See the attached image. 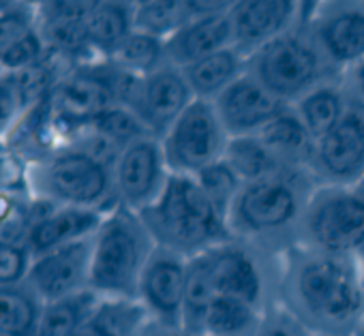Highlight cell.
Here are the masks:
<instances>
[{"label": "cell", "mask_w": 364, "mask_h": 336, "mask_svg": "<svg viewBox=\"0 0 364 336\" xmlns=\"http://www.w3.org/2000/svg\"><path fill=\"white\" fill-rule=\"evenodd\" d=\"M277 264L279 302L313 334L353 336L364 321V287L358 257L294 244L277 257Z\"/></svg>", "instance_id": "1"}, {"label": "cell", "mask_w": 364, "mask_h": 336, "mask_svg": "<svg viewBox=\"0 0 364 336\" xmlns=\"http://www.w3.org/2000/svg\"><path fill=\"white\" fill-rule=\"evenodd\" d=\"M315 187L313 174L300 167H283L272 176L245 183L228 215L232 238L279 257L298 244L302 215Z\"/></svg>", "instance_id": "2"}, {"label": "cell", "mask_w": 364, "mask_h": 336, "mask_svg": "<svg viewBox=\"0 0 364 336\" xmlns=\"http://www.w3.org/2000/svg\"><path fill=\"white\" fill-rule=\"evenodd\" d=\"M139 215L156 246L185 257L206 253L232 238L228 217L208 200L196 176L171 174L163 193Z\"/></svg>", "instance_id": "3"}, {"label": "cell", "mask_w": 364, "mask_h": 336, "mask_svg": "<svg viewBox=\"0 0 364 336\" xmlns=\"http://www.w3.org/2000/svg\"><path fill=\"white\" fill-rule=\"evenodd\" d=\"M154 249L141 215L118 204L92 234L90 289L101 298L137 300L139 278Z\"/></svg>", "instance_id": "4"}, {"label": "cell", "mask_w": 364, "mask_h": 336, "mask_svg": "<svg viewBox=\"0 0 364 336\" xmlns=\"http://www.w3.org/2000/svg\"><path fill=\"white\" fill-rule=\"evenodd\" d=\"M112 161L82 146L56 150L31 163V193L56 206L109 212L118 206Z\"/></svg>", "instance_id": "5"}, {"label": "cell", "mask_w": 364, "mask_h": 336, "mask_svg": "<svg viewBox=\"0 0 364 336\" xmlns=\"http://www.w3.org/2000/svg\"><path fill=\"white\" fill-rule=\"evenodd\" d=\"M247 71L287 105H294L317 84L341 77L304 26H296L255 50Z\"/></svg>", "instance_id": "6"}, {"label": "cell", "mask_w": 364, "mask_h": 336, "mask_svg": "<svg viewBox=\"0 0 364 336\" xmlns=\"http://www.w3.org/2000/svg\"><path fill=\"white\" fill-rule=\"evenodd\" d=\"M298 244L358 257L364 251V183L317 185L302 215Z\"/></svg>", "instance_id": "7"}, {"label": "cell", "mask_w": 364, "mask_h": 336, "mask_svg": "<svg viewBox=\"0 0 364 336\" xmlns=\"http://www.w3.org/2000/svg\"><path fill=\"white\" fill-rule=\"evenodd\" d=\"M228 141L230 133L215 103L206 99H196L161 137L169 172L180 176H198L208 165L221 161Z\"/></svg>", "instance_id": "8"}, {"label": "cell", "mask_w": 364, "mask_h": 336, "mask_svg": "<svg viewBox=\"0 0 364 336\" xmlns=\"http://www.w3.org/2000/svg\"><path fill=\"white\" fill-rule=\"evenodd\" d=\"M204 255L217 296H234L259 308H268L277 300V257L238 238H230Z\"/></svg>", "instance_id": "9"}, {"label": "cell", "mask_w": 364, "mask_h": 336, "mask_svg": "<svg viewBox=\"0 0 364 336\" xmlns=\"http://www.w3.org/2000/svg\"><path fill=\"white\" fill-rule=\"evenodd\" d=\"M193 101L196 94L185 71L173 65H163L148 75H131L120 105L129 107L144 129L161 139Z\"/></svg>", "instance_id": "10"}, {"label": "cell", "mask_w": 364, "mask_h": 336, "mask_svg": "<svg viewBox=\"0 0 364 336\" xmlns=\"http://www.w3.org/2000/svg\"><path fill=\"white\" fill-rule=\"evenodd\" d=\"M311 174L317 185L364 183V105L349 99L341 122L315 141Z\"/></svg>", "instance_id": "11"}, {"label": "cell", "mask_w": 364, "mask_h": 336, "mask_svg": "<svg viewBox=\"0 0 364 336\" xmlns=\"http://www.w3.org/2000/svg\"><path fill=\"white\" fill-rule=\"evenodd\" d=\"M112 172L118 204L135 212L146 210L163 193L171 176L161 139L152 135L127 143L118 152Z\"/></svg>", "instance_id": "12"}, {"label": "cell", "mask_w": 364, "mask_h": 336, "mask_svg": "<svg viewBox=\"0 0 364 336\" xmlns=\"http://www.w3.org/2000/svg\"><path fill=\"white\" fill-rule=\"evenodd\" d=\"M189 257L156 246L139 278L137 302L148 313L150 321L182 327L185 321ZM185 330V327H182Z\"/></svg>", "instance_id": "13"}, {"label": "cell", "mask_w": 364, "mask_h": 336, "mask_svg": "<svg viewBox=\"0 0 364 336\" xmlns=\"http://www.w3.org/2000/svg\"><path fill=\"white\" fill-rule=\"evenodd\" d=\"M328 65L343 75L364 58V3L362 0H326L309 26Z\"/></svg>", "instance_id": "14"}, {"label": "cell", "mask_w": 364, "mask_h": 336, "mask_svg": "<svg viewBox=\"0 0 364 336\" xmlns=\"http://www.w3.org/2000/svg\"><path fill=\"white\" fill-rule=\"evenodd\" d=\"M92 236L33 257L26 287L41 300H58L90 289Z\"/></svg>", "instance_id": "15"}, {"label": "cell", "mask_w": 364, "mask_h": 336, "mask_svg": "<svg viewBox=\"0 0 364 336\" xmlns=\"http://www.w3.org/2000/svg\"><path fill=\"white\" fill-rule=\"evenodd\" d=\"M213 103L230 137L257 135L287 107V103L268 92L249 71L225 88Z\"/></svg>", "instance_id": "16"}, {"label": "cell", "mask_w": 364, "mask_h": 336, "mask_svg": "<svg viewBox=\"0 0 364 336\" xmlns=\"http://www.w3.org/2000/svg\"><path fill=\"white\" fill-rule=\"evenodd\" d=\"M300 0H238L230 13L234 45L251 56L255 50L298 26Z\"/></svg>", "instance_id": "17"}, {"label": "cell", "mask_w": 364, "mask_h": 336, "mask_svg": "<svg viewBox=\"0 0 364 336\" xmlns=\"http://www.w3.org/2000/svg\"><path fill=\"white\" fill-rule=\"evenodd\" d=\"M103 221V212L56 206L43 200L33 204V221L26 234V249L33 257L48 253L52 249L90 238Z\"/></svg>", "instance_id": "18"}, {"label": "cell", "mask_w": 364, "mask_h": 336, "mask_svg": "<svg viewBox=\"0 0 364 336\" xmlns=\"http://www.w3.org/2000/svg\"><path fill=\"white\" fill-rule=\"evenodd\" d=\"M101 3L103 0H48L37 11V26L48 48L77 56L88 54L86 28Z\"/></svg>", "instance_id": "19"}, {"label": "cell", "mask_w": 364, "mask_h": 336, "mask_svg": "<svg viewBox=\"0 0 364 336\" xmlns=\"http://www.w3.org/2000/svg\"><path fill=\"white\" fill-rule=\"evenodd\" d=\"M230 45H234L230 16L193 18L182 28H178L169 39H165V58L167 65L187 69L198 60Z\"/></svg>", "instance_id": "20"}, {"label": "cell", "mask_w": 364, "mask_h": 336, "mask_svg": "<svg viewBox=\"0 0 364 336\" xmlns=\"http://www.w3.org/2000/svg\"><path fill=\"white\" fill-rule=\"evenodd\" d=\"M257 135L264 139V143L272 150L283 167H300V170L311 172L317 139L304 126L294 105H287Z\"/></svg>", "instance_id": "21"}, {"label": "cell", "mask_w": 364, "mask_h": 336, "mask_svg": "<svg viewBox=\"0 0 364 336\" xmlns=\"http://www.w3.org/2000/svg\"><path fill=\"white\" fill-rule=\"evenodd\" d=\"M133 31L135 5L131 0H103L86 28L88 54L99 60H109Z\"/></svg>", "instance_id": "22"}, {"label": "cell", "mask_w": 364, "mask_h": 336, "mask_svg": "<svg viewBox=\"0 0 364 336\" xmlns=\"http://www.w3.org/2000/svg\"><path fill=\"white\" fill-rule=\"evenodd\" d=\"M247 69H249V56L240 52L236 45H230L182 71L187 75V82L196 99L215 101L225 88H230L236 80H240L247 73Z\"/></svg>", "instance_id": "23"}, {"label": "cell", "mask_w": 364, "mask_h": 336, "mask_svg": "<svg viewBox=\"0 0 364 336\" xmlns=\"http://www.w3.org/2000/svg\"><path fill=\"white\" fill-rule=\"evenodd\" d=\"M349 107V97L341 77L328 80L311 88L304 97L294 103V109L302 118L304 126L311 131L315 139L323 137L330 129H334Z\"/></svg>", "instance_id": "24"}, {"label": "cell", "mask_w": 364, "mask_h": 336, "mask_svg": "<svg viewBox=\"0 0 364 336\" xmlns=\"http://www.w3.org/2000/svg\"><path fill=\"white\" fill-rule=\"evenodd\" d=\"M148 323L150 317L137 300L101 298L73 336H139Z\"/></svg>", "instance_id": "25"}, {"label": "cell", "mask_w": 364, "mask_h": 336, "mask_svg": "<svg viewBox=\"0 0 364 336\" xmlns=\"http://www.w3.org/2000/svg\"><path fill=\"white\" fill-rule=\"evenodd\" d=\"M266 308L234 296H215L200 336H255Z\"/></svg>", "instance_id": "26"}, {"label": "cell", "mask_w": 364, "mask_h": 336, "mask_svg": "<svg viewBox=\"0 0 364 336\" xmlns=\"http://www.w3.org/2000/svg\"><path fill=\"white\" fill-rule=\"evenodd\" d=\"M99 302L101 296H97L92 289L43 302L35 336H73L95 313Z\"/></svg>", "instance_id": "27"}, {"label": "cell", "mask_w": 364, "mask_h": 336, "mask_svg": "<svg viewBox=\"0 0 364 336\" xmlns=\"http://www.w3.org/2000/svg\"><path fill=\"white\" fill-rule=\"evenodd\" d=\"M223 158L232 165V170L242 178V183H253L283 170L279 158L259 135L230 137Z\"/></svg>", "instance_id": "28"}, {"label": "cell", "mask_w": 364, "mask_h": 336, "mask_svg": "<svg viewBox=\"0 0 364 336\" xmlns=\"http://www.w3.org/2000/svg\"><path fill=\"white\" fill-rule=\"evenodd\" d=\"M43 302L26 287H0V336H35Z\"/></svg>", "instance_id": "29"}, {"label": "cell", "mask_w": 364, "mask_h": 336, "mask_svg": "<svg viewBox=\"0 0 364 336\" xmlns=\"http://www.w3.org/2000/svg\"><path fill=\"white\" fill-rule=\"evenodd\" d=\"M109 60L131 75H137V77L148 75L161 69L163 65H167L165 39L152 37L141 31H133Z\"/></svg>", "instance_id": "30"}, {"label": "cell", "mask_w": 364, "mask_h": 336, "mask_svg": "<svg viewBox=\"0 0 364 336\" xmlns=\"http://www.w3.org/2000/svg\"><path fill=\"white\" fill-rule=\"evenodd\" d=\"M191 20L185 0H150L135 7V31L159 39H169Z\"/></svg>", "instance_id": "31"}, {"label": "cell", "mask_w": 364, "mask_h": 336, "mask_svg": "<svg viewBox=\"0 0 364 336\" xmlns=\"http://www.w3.org/2000/svg\"><path fill=\"white\" fill-rule=\"evenodd\" d=\"M196 180L200 183V187H202V191L208 195V200H210L225 217L230 215V210H232V206H234L238 193H240L242 187H245L242 178L232 170V165H230L225 158H221V161L208 165L206 170H202V172L196 176Z\"/></svg>", "instance_id": "32"}, {"label": "cell", "mask_w": 364, "mask_h": 336, "mask_svg": "<svg viewBox=\"0 0 364 336\" xmlns=\"http://www.w3.org/2000/svg\"><path fill=\"white\" fill-rule=\"evenodd\" d=\"M37 28V11L24 5L0 9V65Z\"/></svg>", "instance_id": "33"}, {"label": "cell", "mask_w": 364, "mask_h": 336, "mask_svg": "<svg viewBox=\"0 0 364 336\" xmlns=\"http://www.w3.org/2000/svg\"><path fill=\"white\" fill-rule=\"evenodd\" d=\"M33 255L22 242H0V287L24 285Z\"/></svg>", "instance_id": "34"}, {"label": "cell", "mask_w": 364, "mask_h": 336, "mask_svg": "<svg viewBox=\"0 0 364 336\" xmlns=\"http://www.w3.org/2000/svg\"><path fill=\"white\" fill-rule=\"evenodd\" d=\"M255 336H313V332L279 300H274L262 317Z\"/></svg>", "instance_id": "35"}, {"label": "cell", "mask_w": 364, "mask_h": 336, "mask_svg": "<svg viewBox=\"0 0 364 336\" xmlns=\"http://www.w3.org/2000/svg\"><path fill=\"white\" fill-rule=\"evenodd\" d=\"M24 107V90L14 80H0V133H5Z\"/></svg>", "instance_id": "36"}, {"label": "cell", "mask_w": 364, "mask_h": 336, "mask_svg": "<svg viewBox=\"0 0 364 336\" xmlns=\"http://www.w3.org/2000/svg\"><path fill=\"white\" fill-rule=\"evenodd\" d=\"M238 0H185L191 20L208 16H230Z\"/></svg>", "instance_id": "37"}, {"label": "cell", "mask_w": 364, "mask_h": 336, "mask_svg": "<svg viewBox=\"0 0 364 336\" xmlns=\"http://www.w3.org/2000/svg\"><path fill=\"white\" fill-rule=\"evenodd\" d=\"M341 82L345 86V92L351 101L364 105V58H360L358 63H353L343 75Z\"/></svg>", "instance_id": "38"}, {"label": "cell", "mask_w": 364, "mask_h": 336, "mask_svg": "<svg viewBox=\"0 0 364 336\" xmlns=\"http://www.w3.org/2000/svg\"><path fill=\"white\" fill-rule=\"evenodd\" d=\"M326 0H300V18H298V26H309L313 22V18L317 16V11L323 7Z\"/></svg>", "instance_id": "39"}, {"label": "cell", "mask_w": 364, "mask_h": 336, "mask_svg": "<svg viewBox=\"0 0 364 336\" xmlns=\"http://www.w3.org/2000/svg\"><path fill=\"white\" fill-rule=\"evenodd\" d=\"M139 336H189V334L182 327H169V325H161V323L150 321Z\"/></svg>", "instance_id": "40"}, {"label": "cell", "mask_w": 364, "mask_h": 336, "mask_svg": "<svg viewBox=\"0 0 364 336\" xmlns=\"http://www.w3.org/2000/svg\"><path fill=\"white\" fill-rule=\"evenodd\" d=\"M46 3H48V0H18V5H24V7H28L33 11H39Z\"/></svg>", "instance_id": "41"}, {"label": "cell", "mask_w": 364, "mask_h": 336, "mask_svg": "<svg viewBox=\"0 0 364 336\" xmlns=\"http://www.w3.org/2000/svg\"><path fill=\"white\" fill-rule=\"evenodd\" d=\"M358 268H360V278H362V287H364V251L358 255Z\"/></svg>", "instance_id": "42"}, {"label": "cell", "mask_w": 364, "mask_h": 336, "mask_svg": "<svg viewBox=\"0 0 364 336\" xmlns=\"http://www.w3.org/2000/svg\"><path fill=\"white\" fill-rule=\"evenodd\" d=\"M353 336H364V321H362V323L358 325V330L353 332Z\"/></svg>", "instance_id": "43"}, {"label": "cell", "mask_w": 364, "mask_h": 336, "mask_svg": "<svg viewBox=\"0 0 364 336\" xmlns=\"http://www.w3.org/2000/svg\"><path fill=\"white\" fill-rule=\"evenodd\" d=\"M131 3H133L135 7H139V5H146V3H150V0H131Z\"/></svg>", "instance_id": "44"}, {"label": "cell", "mask_w": 364, "mask_h": 336, "mask_svg": "<svg viewBox=\"0 0 364 336\" xmlns=\"http://www.w3.org/2000/svg\"><path fill=\"white\" fill-rule=\"evenodd\" d=\"M313 336H321V334H313Z\"/></svg>", "instance_id": "45"}, {"label": "cell", "mask_w": 364, "mask_h": 336, "mask_svg": "<svg viewBox=\"0 0 364 336\" xmlns=\"http://www.w3.org/2000/svg\"><path fill=\"white\" fill-rule=\"evenodd\" d=\"M0 9H3V7H0Z\"/></svg>", "instance_id": "46"}, {"label": "cell", "mask_w": 364, "mask_h": 336, "mask_svg": "<svg viewBox=\"0 0 364 336\" xmlns=\"http://www.w3.org/2000/svg\"><path fill=\"white\" fill-rule=\"evenodd\" d=\"M362 3H364V0H362Z\"/></svg>", "instance_id": "47"}]
</instances>
